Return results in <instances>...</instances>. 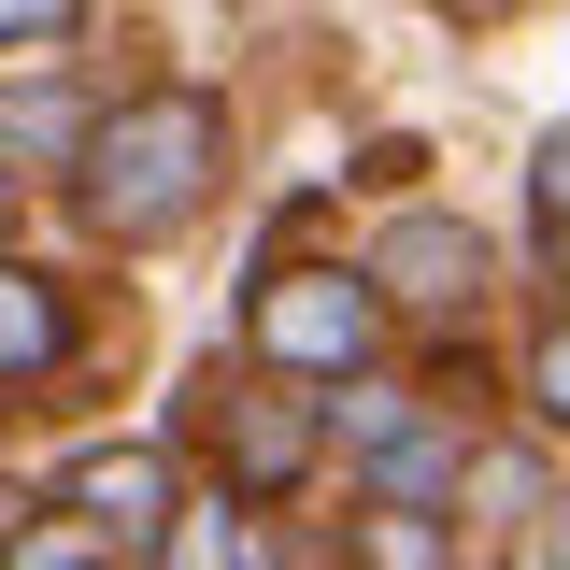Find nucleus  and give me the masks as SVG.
I'll return each instance as SVG.
<instances>
[{"label":"nucleus","mask_w":570,"mask_h":570,"mask_svg":"<svg viewBox=\"0 0 570 570\" xmlns=\"http://www.w3.org/2000/svg\"><path fill=\"white\" fill-rule=\"evenodd\" d=\"M442 485H456V442H442V428H400V442H385V456H371V499H428V513H442Z\"/></svg>","instance_id":"9d476101"},{"label":"nucleus","mask_w":570,"mask_h":570,"mask_svg":"<svg viewBox=\"0 0 570 570\" xmlns=\"http://www.w3.org/2000/svg\"><path fill=\"white\" fill-rule=\"evenodd\" d=\"M0 228H14V171H0Z\"/></svg>","instance_id":"6ab92c4d"},{"label":"nucleus","mask_w":570,"mask_h":570,"mask_svg":"<svg viewBox=\"0 0 570 570\" xmlns=\"http://www.w3.org/2000/svg\"><path fill=\"white\" fill-rule=\"evenodd\" d=\"M214 171H228V115H214L200 86H142L129 115H100V129H86L71 200H86L100 243H171V228L214 200Z\"/></svg>","instance_id":"f257e3e1"},{"label":"nucleus","mask_w":570,"mask_h":570,"mask_svg":"<svg viewBox=\"0 0 570 570\" xmlns=\"http://www.w3.org/2000/svg\"><path fill=\"white\" fill-rule=\"evenodd\" d=\"M171 499H186V485H171L157 442H86V456L58 471V513H86V528H157Z\"/></svg>","instance_id":"39448f33"},{"label":"nucleus","mask_w":570,"mask_h":570,"mask_svg":"<svg viewBox=\"0 0 570 570\" xmlns=\"http://www.w3.org/2000/svg\"><path fill=\"white\" fill-rule=\"evenodd\" d=\"M0 570H115V542H100L86 513H43V528H14V542H0Z\"/></svg>","instance_id":"9b49d317"},{"label":"nucleus","mask_w":570,"mask_h":570,"mask_svg":"<svg viewBox=\"0 0 570 570\" xmlns=\"http://www.w3.org/2000/svg\"><path fill=\"white\" fill-rule=\"evenodd\" d=\"M214 456H228L243 499H285L328 456V400H299V371H285V385H243V400H214Z\"/></svg>","instance_id":"7ed1b4c3"},{"label":"nucleus","mask_w":570,"mask_h":570,"mask_svg":"<svg viewBox=\"0 0 570 570\" xmlns=\"http://www.w3.org/2000/svg\"><path fill=\"white\" fill-rule=\"evenodd\" d=\"M456 14H485V0H456Z\"/></svg>","instance_id":"aec40b11"},{"label":"nucleus","mask_w":570,"mask_h":570,"mask_svg":"<svg viewBox=\"0 0 570 570\" xmlns=\"http://www.w3.org/2000/svg\"><path fill=\"white\" fill-rule=\"evenodd\" d=\"M58 356H71V299H58L43 272H14V257H0V385H43Z\"/></svg>","instance_id":"0eeeda50"},{"label":"nucleus","mask_w":570,"mask_h":570,"mask_svg":"<svg viewBox=\"0 0 570 570\" xmlns=\"http://www.w3.org/2000/svg\"><path fill=\"white\" fill-rule=\"evenodd\" d=\"M557 299H570V228H557Z\"/></svg>","instance_id":"a211bd4d"},{"label":"nucleus","mask_w":570,"mask_h":570,"mask_svg":"<svg viewBox=\"0 0 570 570\" xmlns=\"http://www.w3.org/2000/svg\"><path fill=\"white\" fill-rule=\"evenodd\" d=\"M157 570H257V499L243 485L171 499V513H157Z\"/></svg>","instance_id":"423d86ee"},{"label":"nucleus","mask_w":570,"mask_h":570,"mask_svg":"<svg viewBox=\"0 0 570 570\" xmlns=\"http://www.w3.org/2000/svg\"><path fill=\"white\" fill-rule=\"evenodd\" d=\"M542 570H570V499H542Z\"/></svg>","instance_id":"f3484780"},{"label":"nucleus","mask_w":570,"mask_h":570,"mask_svg":"<svg viewBox=\"0 0 570 570\" xmlns=\"http://www.w3.org/2000/svg\"><path fill=\"white\" fill-rule=\"evenodd\" d=\"M456 499H471V513H528V499H542V471H528L513 442H485V456L456 471Z\"/></svg>","instance_id":"f8f14e48"},{"label":"nucleus","mask_w":570,"mask_h":570,"mask_svg":"<svg viewBox=\"0 0 570 570\" xmlns=\"http://www.w3.org/2000/svg\"><path fill=\"white\" fill-rule=\"evenodd\" d=\"M528 186H542V214L570 228V129H542V157H528Z\"/></svg>","instance_id":"dca6fc26"},{"label":"nucleus","mask_w":570,"mask_h":570,"mask_svg":"<svg viewBox=\"0 0 570 570\" xmlns=\"http://www.w3.org/2000/svg\"><path fill=\"white\" fill-rule=\"evenodd\" d=\"M0 157H29V171H71V157H86V115H71L58 86H14V100H0Z\"/></svg>","instance_id":"1a4fd4ad"},{"label":"nucleus","mask_w":570,"mask_h":570,"mask_svg":"<svg viewBox=\"0 0 570 570\" xmlns=\"http://www.w3.org/2000/svg\"><path fill=\"white\" fill-rule=\"evenodd\" d=\"M328 428H343V442H371V456H385V442H400V428H414V400H400V385H385V400H371V385H356V400H343V414H328Z\"/></svg>","instance_id":"4468645a"},{"label":"nucleus","mask_w":570,"mask_h":570,"mask_svg":"<svg viewBox=\"0 0 570 570\" xmlns=\"http://www.w3.org/2000/svg\"><path fill=\"white\" fill-rule=\"evenodd\" d=\"M528 400H542V428H570V314L528 343Z\"/></svg>","instance_id":"ddd939ff"},{"label":"nucleus","mask_w":570,"mask_h":570,"mask_svg":"<svg viewBox=\"0 0 570 570\" xmlns=\"http://www.w3.org/2000/svg\"><path fill=\"white\" fill-rule=\"evenodd\" d=\"M356 570H456V528L428 499H371L356 513Z\"/></svg>","instance_id":"6e6552de"},{"label":"nucleus","mask_w":570,"mask_h":570,"mask_svg":"<svg viewBox=\"0 0 570 570\" xmlns=\"http://www.w3.org/2000/svg\"><path fill=\"white\" fill-rule=\"evenodd\" d=\"M71 29V0H0V58H14V43H58Z\"/></svg>","instance_id":"2eb2a0df"},{"label":"nucleus","mask_w":570,"mask_h":570,"mask_svg":"<svg viewBox=\"0 0 570 570\" xmlns=\"http://www.w3.org/2000/svg\"><path fill=\"white\" fill-rule=\"evenodd\" d=\"M243 343L272 356V371H299V385H356V371L385 356V285L343 272V257H257Z\"/></svg>","instance_id":"f03ea898"},{"label":"nucleus","mask_w":570,"mask_h":570,"mask_svg":"<svg viewBox=\"0 0 570 570\" xmlns=\"http://www.w3.org/2000/svg\"><path fill=\"white\" fill-rule=\"evenodd\" d=\"M356 272L385 285L400 314H471V299H485V228H456V214H385V243H371Z\"/></svg>","instance_id":"20e7f679"}]
</instances>
